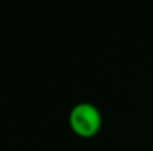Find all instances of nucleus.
Returning <instances> with one entry per match:
<instances>
[{
  "instance_id": "1",
  "label": "nucleus",
  "mask_w": 153,
  "mask_h": 151,
  "mask_svg": "<svg viewBox=\"0 0 153 151\" xmlns=\"http://www.w3.org/2000/svg\"><path fill=\"white\" fill-rule=\"evenodd\" d=\"M71 130L83 138H89L98 133L101 127V114L92 104L82 102L71 108L68 116Z\"/></svg>"
}]
</instances>
